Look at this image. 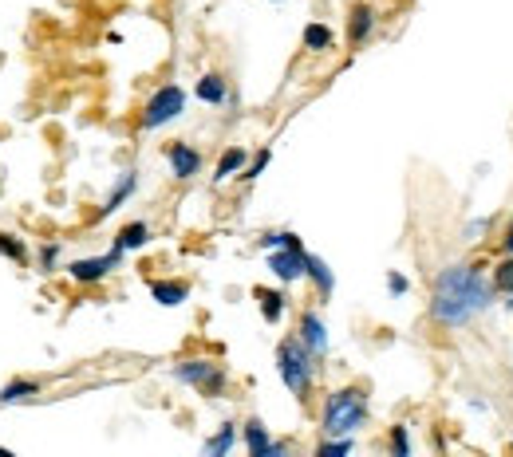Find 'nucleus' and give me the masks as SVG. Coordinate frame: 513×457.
<instances>
[{"mask_svg":"<svg viewBox=\"0 0 513 457\" xmlns=\"http://www.w3.org/2000/svg\"><path fill=\"white\" fill-rule=\"evenodd\" d=\"M494 304V284L486 280L482 264H446L435 276L431 288V320L443 328L458 331L474 323L482 311H490Z\"/></svg>","mask_w":513,"mask_h":457,"instance_id":"f257e3e1","label":"nucleus"},{"mask_svg":"<svg viewBox=\"0 0 513 457\" xmlns=\"http://www.w3.org/2000/svg\"><path fill=\"white\" fill-rule=\"evenodd\" d=\"M367 414H372L367 391L364 387H340V391L328 394L324 406H320V430H324V438L355 434L360 426H367Z\"/></svg>","mask_w":513,"mask_h":457,"instance_id":"f03ea898","label":"nucleus"},{"mask_svg":"<svg viewBox=\"0 0 513 457\" xmlns=\"http://www.w3.org/2000/svg\"><path fill=\"white\" fill-rule=\"evenodd\" d=\"M277 371H281L284 387H289L301 402H308L313 382H316V355L308 351V347L296 340V335H289V340L277 343Z\"/></svg>","mask_w":513,"mask_h":457,"instance_id":"7ed1b4c3","label":"nucleus"},{"mask_svg":"<svg viewBox=\"0 0 513 457\" xmlns=\"http://www.w3.org/2000/svg\"><path fill=\"white\" fill-rule=\"evenodd\" d=\"M174 379L186 382V387H194V391H201L206 399H221L225 387H230L225 367L213 363V359H182V363L174 367Z\"/></svg>","mask_w":513,"mask_h":457,"instance_id":"20e7f679","label":"nucleus"},{"mask_svg":"<svg viewBox=\"0 0 513 457\" xmlns=\"http://www.w3.org/2000/svg\"><path fill=\"white\" fill-rule=\"evenodd\" d=\"M182 111H186V91L178 83H162L142 107V130H162L166 123L182 118Z\"/></svg>","mask_w":513,"mask_h":457,"instance_id":"39448f33","label":"nucleus"},{"mask_svg":"<svg viewBox=\"0 0 513 457\" xmlns=\"http://www.w3.org/2000/svg\"><path fill=\"white\" fill-rule=\"evenodd\" d=\"M123 257H127V252L111 245L107 257H79V260H71L67 264V276L76 284H99V280H107V276L118 269V260H123Z\"/></svg>","mask_w":513,"mask_h":457,"instance_id":"423d86ee","label":"nucleus"},{"mask_svg":"<svg viewBox=\"0 0 513 457\" xmlns=\"http://www.w3.org/2000/svg\"><path fill=\"white\" fill-rule=\"evenodd\" d=\"M241 442H245V453L249 457H284V453H289L284 442H272L269 438V426L261 422V418H249L245 430H241Z\"/></svg>","mask_w":513,"mask_h":457,"instance_id":"0eeeda50","label":"nucleus"},{"mask_svg":"<svg viewBox=\"0 0 513 457\" xmlns=\"http://www.w3.org/2000/svg\"><path fill=\"white\" fill-rule=\"evenodd\" d=\"M304 245H296V249H272L269 252V272L277 276L281 284H296V280H304Z\"/></svg>","mask_w":513,"mask_h":457,"instance_id":"6e6552de","label":"nucleus"},{"mask_svg":"<svg viewBox=\"0 0 513 457\" xmlns=\"http://www.w3.org/2000/svg\"><path fill=\"white\" fill-rule=\"evenodd\" d=\"M166 162H170V174L178 182H190V178L201 174V150H194L190 142H170L166 147Z\"/></svg>","mask_w":513,"mask_h":457,"instance_id":"1a4fd4ad","label":"nucleus"},{"mask_svg":"<svg viewBox=\"0 0 513 457\" xmlns=\"http://www.w3.org/2000/svg\"><path fill=\"white\" fill-rule=\"evenodd\" d=\"M296 340H301L316 359H324L328 347H332L328 328H324V320H320L316 311H304V316H301V323H296Z\"/></svg>","mask_w":513,"mask_h":457,"instance_id":"9d476101","label":"nucleus"},{"mask_svg":"<svg viewBox=\"0 0 513 457\" xmlns=\"http://www.w3.org/2000/svg\"><path fill=\"white\" fill-rule=\"evenodd\" d=\"M372 32H375V8L367 5V0H360V5H352V12H348V44L364 47L372 40Z\"/></svg>","mask_w":513,"mask_h":457,"instance_id":"9b49d317","label":"nucleus"},{"mask_svg":"<svg viewBox=\"0 0 513 457\" xmlns=\"http://www.w3.org/2000/svg\"><path fill=\"white\" fill-rule=\"evenodd\" d=\"M135 189H139V170H123V174H118V182L111 186V194H107V201L99 206V213H95V221H107L118 206H127Z\"/></svg>","mask_w":513,"mask_h":457,"instance_id":"f8f14e48","label":"nucleus"},{"mask_svg":"<svg viewBox=\"0 0 513 457\" xmlns=\"http://www.w3.org/2000/svg\"><path fill=\"white\" fill-rule=\"evenodd\" d=\"M304 280H313V288L320 292V300H328L332 292H336V272L328 269L324 257H313V252L304 257Z\"/></svg>","mask_w":513,"mask_h":457,"instance_id":"ddd939ff","label":"nucleus"},{"mask_svg":"<svg viewBox=\"0 0 513 457\" xmlns=\"http://www.w3.org/2000/svg\"><path fill=\"white\" fill-rule=\"evenodd\" d=\"M150 296L162 308H178L190 300V284L186 280H150Z\"/></svg>","mask_w":513,"mask_h":457,"instance_id":"4468645a","label":"nucleus"},{"mask_svg":"<svg viewBox=\"0 0 513 457\" xmlns=\"http://www.w3.org/2000/svg\"><path fill=\"white\" fill-rule=\"evenodd\" d=\"M257 304H261V316H265V323H281L284 311H289V296L281 292V288H257Z\"/></svg>","mask_w":513,"mask_h":457,"instance_id":"2eb2a0df","label":"nucleus"},{"mask_svg":"<svg viewBox=\"0 0 513 457\" xmlns=\"http://www.w3.org/2000/svg\"><path fill=\"white\" fill-rule=\"evenodd\" d=\"M194 95L201 103H210V107H221L225 99H230V83H225V76H218V71H206V76L198 79Z\"/></svg>","mask_w":513,"mask_h":457,"instance_id":"dca6fc26","label":"nucleus"},{"mask_svg":"<svg viewBox=\"0 0 513 457\" xmlns=\"http://www.w3.org/2000/svg\"><path fill=\"white\" fill-rule=\"evenodd\" d=\"M36 394H44V387L36 379H12L0 387V406H20V402H32Z\"/></svg>","mask_w":513,"mask_h":457,"instance_id":"f3484780","label":"nucleus"},{"mask_svg":"<svg viewBox=\"0 0 513 457\" xmlns=\"http://www.w3.org/2000/svg\"><path fill=\"white\" fill-rule=\"evenodd\" d=\"M237 442H241V430H237V422H221L218 434L206 438V446H201V453H206V457H225V453H233Z\"/></svg>","mask_w":513,"mask_h":457,"instance_id":"a211bd4d","label":"nucleus"},{"mask_svg":"<svg viewBox=\"0 0 513 457\" xmlns=\"http://www.w3.org/2000/svg\"><path fill=\"white\" fill-rule=\"evenodd\" d=\"M147 240H150V225L147 221H130V225H123L115 233V249L139 252V249H147Z\"/></svg>","mask_w":513,"mask_h":457,"instance_id":"6ab92c4d","label":"nucleus"},{"mask_svg":"<svg viewBox=\"0 0 513 457\" xmlns=\"http://www.w3.org/2000/svg\"><path fill=\"white\" fill-rule=\"evenodd\" d=\"M245 162H249V154L241 147H230L218 158V166H213V182H230V178H237L245 170Z\"/></svg>","mask_w":513,"mask_h":457,"instance_id":"aec40b11","label":"nucleus"},{"mask_svg":"<svg viewBox=\"0 0 513 457\" xmlns=\"http://www.w3.org/2000/svg\"><path fill=\"white\" fill-rule=\"evenodd\" d=\"M304 47L308 52H332V47H336V32H332L328 24H320V20L304 24Z\"/></svg>","mask_w":513,"mask_h":457,"instance_id":"412c9836","label":"nucleus"},{"mask_svg":"<svg viewBox=\"0 0 513 457\" xmlns=\"http://www.w3.org/2000/svg\"><path fill=\"white\" fill-rule=\"evenodd\" d=\"M0 257L24 269V264H28V245H24L16 233H0Z\"/></svg>","mask_w":513,"mask_h":457,"instance_id":"4be33fe9","label":"nucleus"},{"mask_svg":"<svg viewBox=\"0 0 513 457\" xmlns=\"http://www.w3.org/2000/svg\"><path fill=\"white\" fill-rule=\"evenodd\" d=\"M490 284H494V292H506V296L513 292V257H509V252H502V260H498Z\"/></svg>","mask_w":513,"mask_h":457,"instance_id":"5701e85b","label":"nucleus"},{"mask_svg":"<svg viewBox=\"0 0 513 457\" xmlns=\"http://www.w3.org/2000/svg\"><path fill=\"white\" fill-rule=\"evenodd\" d=\"M296 245H304L296 233H289V228H272V233L261 237V249L272 252V249H296Z\"/></svg>","mask_w":513,"mask_h":457,"instance_id":"b1692460","label":"nucleus"},{"mask_svg":"<svg viewBox=\"0 0 513 457\" xmlns=\"http://www.w3.org/2000/svg\"><path fill=\"white\" fill-rule=\"evenodd\" d=\"M387 450L395 453V457H407V453H411V430H407V422L391 426V434H387Z\"/></svg>","mask_w":513,"mask_h":457,"instance_id":"393cba45","label":"nucleus"},{"mask_svg":"<svg viewBox=\"0 0 513 457\" xmlns=\"http://www.w3.org/2000/svg\"><path fill=\"white\" fill-rule=\"evenodd\" d=\"M355 450V442L352 434H344V438H324L316 446V457H344V453H352Z\"/></svg>","mask_w":513,"mask_h":457,"instance_id":"a878e982","label":"nucleus"},{"mask_svg":"<svg viewBox=\"0 0 513 457\" xmlns=\"http://www.w3.org/2000/svg\"><path fill=\"white\" fill-rule=\"evenodd\" d=\"M269 162H272V150H269V147H265V150H257V154H253V162H245L241 178H245V182H257V178L269 170Z\"/></svg>","mask_w":513,"mask_h":457,"instance_id":"bb28decb","label":"nucleus"},{"mask_svg":"<svg viewBox=\"0 0 513 457\" xmlns=\"http://www.w3.org/2000/svg\"><path fill=\"white\" fill-rule=\"evenodd\" d=\"M490 225H494V218H474L467 228H462V240H470L474 245V240H482L486 233H490Z\"/></svg>","mask_w":513,"mask_h":457,"instance_id":"cd10ccee","label":"nucleus"},{"mask_svg":"<svg viewBox=\"0 0 513 457\" xmlns=\"http://www.w3.org/2000/svg\"><path fill=\"white\" fill-rule=\"evenodd\" d=\"M36 264H40V272H56V264H59V245H56V240H47V245L40 249Z\"/></svg>","mask_w":513,"mask_h":457,"instance_id":"c85d7f7f","label":"nucleus"},{"mask_svg":"<svg viewBox=\"0 0 513 457\" xmlns=\"http://www.w3.org/2000/svg\"><path fill=\"white\" fill-rule=\"evenodd\" d=\"M387 292L395 296V300H399V296H407V292H411V280H407L403 272H387Z\"/></svg>","mask_w":513,"mask_h":457,"instance_id":"c756f323","label":"nucleus"},{"mask_svg":"<svg viewBox=\"0 0 513 457\" xmlns=\"http://www.w3.org/2000/svg\"><path fill=\"white\" fill-rule=\"evenodd\" d=\"M502 252H509V257H513V225L506 228V237H502Z\"/></svg>","mask_w":513,"mask_h":457,"instance_id":"7c9ffc66","label":"nucleus"},{"mask_svg":"<svg viewBox=\"0 0 513 457\" xmlns=\"http://www.w3.org/2000/svg\"><path fill=\"white\" fill-rule=\"evenodd\" d=\"M509 311H513V292H509Z\"/></svg>","mask_w":513,"mask_h":457,"instance_id":"2f4dec72","label":"nucleus"},{"mask_svg":"<svg viewBox=\"0 0 513 457\" xmlns=\"http://www.w3.org/2000/svg\"><path fill=\"white\" fill-rule=\"evenodd\" d=\"M272 5H284V0H272Z\"/></svg>","mask_w":513,"mask_h":457,"instance_id":"473e14b6","label":"nucleus"},{"mask_svg":"<svg viewBox=\"0 0 513 457\" xmlns=\"http://www.w3.org/2000/svg\"><path fill=\"white\" fill-rule=\"evenodd\" d=\"M509 450H513V442H509Z\"/></svg>","mask_w":513,"mask_h":457,"instance_id":"72a5a7b5","label":"nucleus"}]
</instances>
